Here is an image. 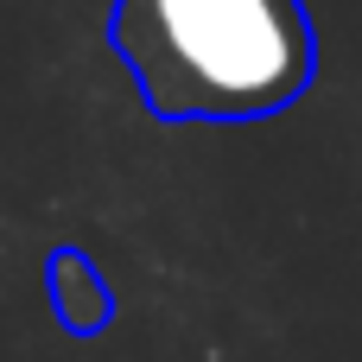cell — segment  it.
<instances>
[{
	"label": "cell",
	"instance_id": "1",
	"mask_svg": "<svg viewBox=\"0 0 362 362\" xmlns=\"http://www.w3.org/2000/svg\"><path fill=\"white\" fill-rule=\"evenodd\" d=\"M108 45L159 121H267L318 76L305 0H115Z\"/></svg>",
	"mask_w": 362,
	"mask_h": 362
},
{
	"label": "cell",
	"instance_id": "2",
	"mask_svg": "<svg viewBox=\"0 0 362 362\" xmlns=\"http://www.w3.org/2000/svg\"><path fill=\"white\" fill-rule=\"evenodd\" d=\"M45 293H51V312H57V325H64L70 337H95V331H108V318H115V293H108L102 267H95L83 248H51V261H45Z\"/></svg>",
	"mask_w": 362,
	"mask_h": 362
}]
</instances>
